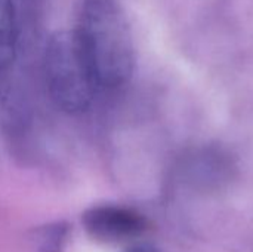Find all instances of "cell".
Instances as JSON below:
<instances>
[{
  "instance_id": "2",
  "label": "cell",
  "mask_w": 253,
  "mask_h": 252,
  "mask_svg": "<svg viewBox=\"0 0 253 252\" xmlns=\"http://www.w3.org/2000/svg\"><path fill=\"white\" fill-rule=\"evenodd\" d=\"M43 74L55 105L70 114L86 111L99 91L73 30H61L49 37L43 53Z\"/></svg>"
},
{
  "instance_id": "3",
  "label": "cell",
  "mask_w": 253,
  "mask_h": 252,
  "mask_svg": "<svg viewBox=\"0 0 253 252\" xmlns=\"http://www.w3.org/2000/svg\"><path fill=\"white\" fill-rule=\"evenodd\" d=\"M86 235L102 245H132L148 230V220L139 211L114 203L93 205L82 214Z\"/></svg>"
},
{
  "instance_id": "5",
  "label": "cell",
  "mask_w": 253,
  "mask_h": 252,
  "mask_svg": "<svg viewBox=\"0 0 253 252\" xmlns=\"http://www.w3.org/2000/svg\"><path fill=\"white\" fill-rule=\"evenodd\" d=\"M70 238V226L64 221H56L34 230V251L62 252Z\"/></svg>"
},
{
  "instance_id": "4",
  "label": "cell",
  "mask_w": 253,
  "mask_h": 252,
  "mask_svg": "<svg viewBox=\"0 0 253 252\" xmlns=\"http://www.w3.org/2000/svg\"><path fill=\"white\" fill-rule=\"evenodd\" d=\"M18 46V25L13 0H0V70L7 68Z\"/></svg>"
},
{
  "instance_id": "1",
  "label": "cell",
  "mask_w": 253,
  "mask_h": 252,
  "mask_svg": "<svg viewBox=\"0 0 253 252\" xmlns=\"http://www.w3.org/2000/svg\"><path fill=\"white\" fill-rule=\"evenodd\" d=\"M74 34L99 89L125 86L135 68V46L117 0H82Z\"/></svg>"
},
{
  "instance_id": "6",
  "label": "cell",
  "mask_w": 253,
  "mask_h": 252,
  "mask_svg": "<svg viewBox=\"0 0 253 252\" xmlns=\"http://www.w3.org/2000/svg\"><path fill=\"white\" fill-rule=\"evenodd\" d=\"M122 252H159L156 248H153L151 245H145V244H132L127 245Z\"/></svg>"
}]
</instances>
